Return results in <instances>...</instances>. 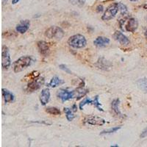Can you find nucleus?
I'll list each match as a JSON object with an SVG mask.
<instances>
[{"mask_svg": "<svg viewBox=\"0 0 147 147\" xmlns=\"http://www.w3.org/2000/svg\"><path fill=\"white\" fill-rule=\"evenodd\" d=\"M130 2H138V0H129Z\"/></svg>", "mask_w": 147, "mask_h": 147, "instance_id": "nucleus-36", "label": "nucleus"}, {"mask_svg": "<svg viewBox=\"0 0 147 147\" xmlns=\"http://www.w3.org/2000/svg\"><path fill=\"white\" fill-rule=\"evenodd\" d=\"M119 11H120L121 16H127L128 14V8L124 4L121 3V2H119Z\"/></svg>", "mask_w": 147, "mask_h": 147, "instance_id": "nucleus-25", "label": "nucleus"}, {"mask_svg": "<svg viewBox=\"0 0 147 147\" xmlns=\"http://www.w3.org/2000/svg\"><path fill=\"white\" fill-rule=\"evenodd\" d=\"M37 47L38 49L39 52L44 56L47 55V54L49 52V45L47 42L44 41V40H40V41L38 42Z\"/></svg>", "mask_w": 147, "mask_h": 147, "instance_id": "nucleus-16", "label": "nucleus"}, {"mask_svg": "<svg viewBox=\"0 0 147 147\" xmlns=\"http://www.w3.org/2000/svg\"><path fill=\"white\" fill-rule=\"evenodd\" d=\"M11 65V57L8 47L5 45L2 48V67L4 70H8Z\"/></svg>", "mask_w": 147, "mask_h": 147, "instance_id": "nucleus-6", "label": "nucleus"}, {"mask_svg": "<svg viewBox=\"0 0 147 147\" xmlns=\"http://www.w3.org/2000/svg\"><path fill=\"white\" fill-rule=\"evenodd\" d=\"M2 97H3V99L5 103H12V102H14V100H15V96H14V94L12 92H10L7 89L2 88Z\"/></svg>", "mask_w": 147, "mask_h": 147, "instance_id": "nucleus-17", "label": "nucleus"}, {"mask_svg": "<svg viewBox=\"0 0 147 147\" xmlns=\"http://www.w3.org/2000/svg\"><path fill=\"white\" fill-rule=\"evenodd\" d=\"M32 63H33V58L31 56H27V55L22 56L13 63L12 68L15 73H19L30 66Z\"/></svg>", "mask_w": 147, "mask_h": 147, "instance_id": "nucleus-1", "label": "nucleus"}, {"mask_svg": "<svg viewBox=\"0 0 147 147\" xmlns=\"http://www.w3.org/2000/svg\"><path fill=\"white\" fill-rule=\"evenodd\" d=\"M138 88L144 93H147V77L138 79L136 82Z\"/></svg>", "mask_w": 147, "mask_h": 147, "instance_id": "nucleus-19", "label": "nucleus"}, {"mask_svg": "<svg viewBox=\"0 0 147 147\" xmlns=\"http://www.w3.org/2000/svg\"><path fill=\"white\" fill-rule=\"evenodd\" d=\"M147 137V127L145 128L144 130L142 131V132L140 133V138H144Z\"/></svg>", "mask_w": 147, "mask_h": 147, "instance_id": "nucleus-27", "label": "nucleus"}, {"mask_svg": "<svg viewBox=\"0 0 147 147\" xmlns=\"http://www.w3.org/2000/svg\"><path fill=\"white\" fill-rule=\"evenodd\" d=\"M64 113L65 114V117L69 121H71L75 118V115L74 114V111L71 108H68V107H64Z\"/></svg>", "mask_w": 147, "mask_h": 147, "instance_id": "nucleus-20", "label": "nucleus"}, {"mask_svg": "<svg viewBox=\"0 0 147 147\" xmlns=\"http://www.w3.org/2000/svg\"><path fill=\"white\" fill-rule=\"evenodd\" d=\"M99 95H96L95 96L94 99V102H93V105H94L97 110H99V111H101V112H104V110L102 107V104L101 102H99Z\"/></svg>", "mask_w": 147, "mask_h": 147, "instance_id": "nucleus-21", "label": "nucleus"}, {"mask_svg": "<svg viewBox=\"0 0 147 147\" xmlns=\"http://www.w3.org/2000/svg\"><path fill=\"white\" fill-rule=\"evenodd\" d=\"M144 35H145L146 39V40H147V28H146L145 32H144Z\"/></svg>", "mask_w": 147, "mask_h": 147, "instance_id": "nucleus-32", "label": "nucleus"}, {"mask_svg": "<svg viewBox=\"0 0 147 147\" xmlns=\"http://www.w3.org/2000/svg\"><path fill=\"white\" fill-rule=\"evenodd\" d=\"M76 96L75 90H68L65 89H60L57 92V97L61 100L62 102H65L66 101H69L70 99H73L74 97Z\"/></svg>", "mask_w": 147, "mask_h": 147, "instance_id": "nucleus-9", "label": "nucleus"}, {"mask_svg": "<svg viewBox=\"0 0 147 147\" xmlns=\"http://www.w3.org/2000/svg\"><path fill=\"white\" fill-rule=\"evenodd\" d=\"M83 122L85 124L91 126H102L106 123V121L102 117L96 115H88L84 118Z\"/></svg>", "mask_w": 147, "mask_h": 147, "instance_id": "nucleus-8", "label": "nucleus"}, {"mask_svg": "<svg viewBox=\"0 0 147 147\" xmlns=\"http://www.w3.org/2000/svg\"><path fill=\"white\" fill-rule=\"evenodd\" d=\"M44 80L43 77H37V78L32 79L30 80V82H29L28 85H27V88H26V90L27 92H30V93H32V92L35 91V90H38L40 87L42 86V85L44 84Z\"/></svg>", "mask_w": 147, "mask_h": 147, "instance_id": "nucleus-7", "label": "nucleus"}, {"mask_svg": "<svg viewBox=\"0 0 147 147\" xmlns=\"http://www.w3.org/2000/svg\"><path fill=\"white\" fill-rule=\"evenodd\" d=\"M104 10V7L102 5H99L98 7H96V12L97 13H102Z\"/></svg>", "mask_w": 147, "mask_h": 147, "instance_id": "nucleus-28", "label": "nucleus"}, {"mask_svg": "<svg viewBox=\"0 0 147 147\" xmlns=\"http://www.w3.org/2000/svg\"><path fill=\"white\" fill-rule=\"evenodd\" d=\"M96 66L99 69L103 71H109L112 69V63L108 61V60H106L105 57H100L99 58L98 61L95 64Z\"/></svg>", "mask_w": 147, "mask_h": 147, "instance_id": "nucleus-11", "label": "nucleus"}, {"mask_svg": "<svg viewBox=\"0 0 147 147\" xmlns=\"http://www.w3.org/2000/svg\"><path fill=\"white\" fill-rule=\"evenodd\" d=\"M110 40L104 36H99L94 40V44L97 48H105L110 44Z\"/></svg>", "mask_w": 147, "mask_h": 147, "instance_id": "nucleus-13", "label": "nucleus"}, {"mask_svg": "<svg viewBox=\"0 0 147 147\" xmlns=\"http://www.w3.org/2000/svg\"><path fill=\"white\" fill-rule=\"evenodd\" d=\"M51 94L50 90L49 88H44L41 90L40 94V102L43 106H45L47 105L49 99H50Z\"/></svg>", "mask_w": 147, "mask_h": 147, "instance_id": "nucleus-15", "label": "nucleus"}, {"mask_svg": "<svg viewBox=\"0 0 147 147\" xmlns=\"http://www.w3.org/2000/svg\"><path fill=\"white\" fill-rule=\"evenodd\" d=\"M93 102H94V99L87 97V98H85V99H83V100L80 103L79 107H80V110H83L84 107H85L86 105H93Z\"/></svg>", "mask_w": 147, "mask_h": 147, "instance_id": "nucleus-24", "label": "nucleus"}, {"mask_svg": "<svg viewBox=\"0 0 147 147\" xmlns=\"http://www.w3.org/2000/svg\"><path fill=\"white\" fill-rule=\"evenodd\" d=\"M63 30L57 26H52L45 31V36L49 39L61 40L64 37Z\"/></svg>", "mask_w": 147, "mask_h": 147, "instance_id": "nucleus-3", "label": "nucleus"}, {"mask_svg": "<svg viewBox=\"0 0 147 147\" xmlns=\"http://www.w3.org/2000/svg\"><path fill=\"white\" fill-rule=\"evenodd\" d=\"M113 38L123 46H128L130 44L128 38L120 31H115V33L113 34Z\"/></svg>", "mask_w": 147, "mask_h": 147, "instance_id": "nucleus-12", "label": "nucleus"}, {"mask_svg": "<svg viewBox=\"0 0 147 147\" xmlns=\"http://www.w3.org/2000/svg\"><path fill=\"white\" fill-rule=\"evenodd\" d=\"M65 83V81L63 80H62L60 77L55 76V77H53L51 80L49 81L48 84H47V86L49 88H57L60 85H63V84Z\"/></svg>", "mask_w": 147, "mask_h": 147, "instance_id": "nucleus-18", "label": "nucleus"}, {"mask_svg": "<svg viewBox=\"0 0 147 147\" xmlns=\"http://www.w3.org/2000/svg\"><path fill=\"white\" fill-rule=\"evenodd\" d=\"M59 68H60L61 70L64 71L65 72V73L69 74H72V72L70 70V69L68 68V67L66 66L65 65H64V64H60V65H59Z\"/></svg>", "mask_w": 147, "mask_h": 147, "instance_id": "nucleus-26", "label": "nucleus"}, {"mask_svg": "<svg viewBox=\"0 0 147 147\" xmlns=\"http://www.w3.org/2000/svg\"><path fill=\"white\" fill-rule=\"evenodd\" d=\"M121 101L119 99H115L111 102V109H112L113 112L114 113L117 117L120 119H125L126 115L121 112L120 109H119V105H120Z\"/></svg>", "mask_w": 147, "mask_h": 147, "instance_id": "nucleus-10", "label": "nucleus"}, {"mask_svg": "<svg viewBox=\"0 0 147 147\" xmlns=\"http://www.w3.org/2000/svg\"><path fill=\"white\" fill-rule=\"evenodd\" d=\"M71 109H72V110H73L74 112H76V111H77V105H74L72 106Z\"/></svg>", "mask_w": 147, "mask_h": 147, "instance_id": "nucleus-30", "label": "nucleus"}, {"mask_svg": "<svg viewBox=\"0 0 147 147\" xmlns=\"http://www.w3.org/2000/svg\"><path fill=\"white\" fill-rule=\"evenodd\" d=\"M69 2H71L72 4H75L76 2H77V0H69Z\"/></svg>", "mask_w": 147, "mask_h": 147, "instance_id": "nucleus-33", "label": "nucleus"}, {"mask_svg": "<svg viewBox=\"0 0 147 147\" xmlns=\"http://www.w3.org/2000/svg\"><path fill=\"white\" fill-rule=\"evenodd\" d=\"M46 112L47 113L50 114V115H61V112L57 107H48L46 109Z\"/></svg>", "mask_w": 147, "mask_h": 147, "instance_id": "nucleus-23", "label": "nucleus"}, {"mask_svg": "<svg viewBox=\"0 0 147 147\" xmlns=\"http://www.w3.org/2000/svg\"><path fill=\"white\" fill-rule=\"evenodd\" d=\"M30 22L28 19L26 20H22L18 24H17L16 30L20 34H24L27 32V30L30 29Z\"/></svg>", "mask_w": 147, "mask_h": 147, "instance_id": "nucleus-14", "label": "nucleus"}, {"mask_svg": "<svg viewBox=\"0 0 147 147\" xmlns=\"http://www.w3.org/2000/svg\"><path fill=\"white\" fill-rule=\"evenodd\" d=\"M7 2V0H2V3H3V5L6 4Z\"/></svg>", "mask_w": 147, "mask_h": 147, "instance_id": "nucleus-34", "label": "nucleus"}, {"mask_svg": "<svg viewBox=\"0 0 147 147\" xmlns=\"http://www.w3.org/2000/svg\"><path fill=\"white\" fill-rule=\"evenodd\" d=\"M85 2H86V0H77V3L80 7H82L85 5Z\"/></svg>", "mask_w": 147, "mask_h": 147, "instance_id": "nucleus-29", "label": "nucleus"}, {"mask_svg": "<svg viewBox=\"0 0 147 147\" xmlns=\"http://www.w3.org/2000/svg\"><path fill=\"white\" fill-rule=\"evenodd\" d=\"M19 2H20V0H12V4L13 5H16V4L18 3Z\"/></svg>", "mask_w": 147, "mask_h": 147, "instance_id": "nucleus-31", "label": "nucleus"}, {"mask_svg": "<svg viewBox=\"0 0 147 147\" xmlns=\"http://www.w3.org/2000/svg\"><path fill=\"white\" fill-rule=\"evenodd\" d=\"M126 18L124 19L120 20L119 22V24H120V27L122 29L123 26H125L126 31L129 32H135L137 30L138 27V22L136 20V18H127V23L125 22Z\"/></svg>", "mask_w": 147, "mask_h": 147, "instance_id": "nucleus-5", "label": "nucleus"}, {"mask_svg": "<svg viewBox=\"0 0 147 147\" xmlns=\"http://www.w3.org/2000/svg\"><path fill=\"white\" fill-rule=\"evenodd\" d=\"M119 10V4L113 3L112 5H110V6L107 7L103 15L102 16V20L105 21V22L112 20V19H113L116 16Z\"/></svg>", "mask_w": 147, "mask_h": 147, "instance_id": "nucleus-4", "label": "nucleus"}, {"mask_svg": "<svg viewBox=\"0 0 147 147\" xmlns=\"http://www.w3.org/2000/svg\"><path fill=\"white\" fill-rule=\"evenodd\" d=\"M69 47L74 49L85 48L87 45V40L84 35L81 34H77L71 36L67 41Z\"/></svg>", "mask_w": 147, "mask_h": 147, "instance_id": "nucleus-2", "label": "nucleus"}, {"mask_svg": "<svg viewBox=\"0 0 147 147\" xmlns=\"http://www.w3.org/2000/svg\"><path fill=\"white\" fill-rule=\"evenodd\" d=\"M121 128V126H119V127H112V128L107 129L103 130L102 132H100V136L107 135V134L115 133V132H118V131H119Z\"/></svg>", "mask_w": 147, "mask_h": 147, "instance_id": "nucleus-22", "label": "nucleus"}, {"mask_svg": "<svg viewBox=\"0 0 147 147\" xmlns=\"http://www.w3.org/2000/svg\"><path fill=\"white\" fill-rule=\"evenodd\" d=\"M111 147H119V145H111Z\"/></svg>", "mask_w": 147, "mask_h": 147, "instance_id": "nucleus-35", "label": "nucleus"}]
</instances>
